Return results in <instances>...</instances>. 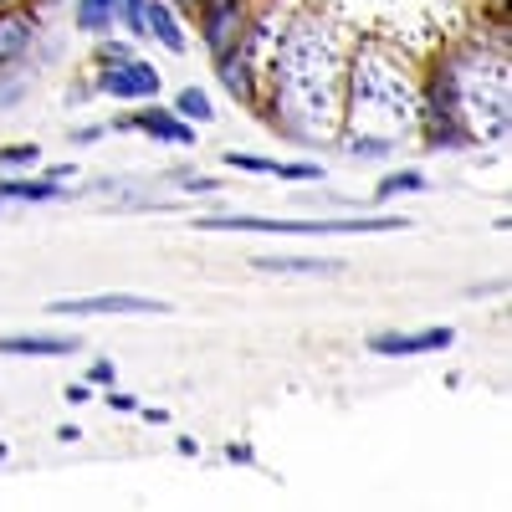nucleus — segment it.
I'll return each mask as SVG.
<instances>
[{"label":"nucleus","mask_w":512,"mask_h":512,"mask_svg":"<svg viewBox=\"0 0 512 512\" xmlns=\"http://www.w3.org/2000/svg\"><path fill=\"white\" fill-rule=\"evenodd\" d=\"M98 67H108V62H128L134 57V47H128V41H118V36H98Z\"/></svg>","instance_id":"obj_17"},{"label":"nucleus","mask_w":512,"mask_h":512,"mask_svg":"<svg viewBox=\"0 0 512 512\" xmlns=\"http://www.w3.org/2000/svg\"><path fill=\"white\" fill-rule=\"evenodd\" d=\"M93 93H103V98H113V103H154V98H159V67H154V62H139V57L108 62V67H98V77H93Z\"/></svg>","instance_id":"obj_3"},{"label":"nucleus","mask_w":512,"mask_h":512,"mask_svg":"<svg viewBox=\"0 0 512 512\" xmlns=\"http://www.w3.org/2000/svg\"><path fill=\"white\" fill-rule=\"evenodd\" d=\"M456 344V333L451 328H415V333H374L369 338V354L379 359H415V354H441Z\"/></svg>","instance_id":"obj_6"},{"label":"nucleus","mask_w":512,"mask_h":512,"mask_svg":"<svg viewBox=\"0 0 512 512\" xmlns=\"http://www.w3.org/2000/svg\"><path fill=\"white\" fill-rule=\"evenodd\" d=\"M41 149L36 144H6L0 149V175H21V169H36Z\"/></svg>","instance_id":"obj_16"},{"label":"nucleus","mask_w":512,"mask_h":512,"mask_svg":"<svg viewBox=\"0 0 512 512\" xmlns=\"http://www.w3.org/2000/svg\"><path fill=\"white\" fill-rule=\"evenodd\" d=\"M123 31L144 36V0H123Z\"/></svg>","instance_id":"obj_19"},{"label":"nucleus","mask_w":512,"mask_h":512,"mask_svg":"<svg viewBox=\"0 0 512 512\" xmlns=\"http://www.w3.org/2000/svg\"><path fill=\"white\" fill-rule=\"evenodd\" d=\"M226 461H231V466H251V461H256V451H251V446H241V441H231V446H226Z\"/></svg>","instance_id":"obj_22"},{"label":"nucleus","mask_w":512,"mask_h":512,"mask_svg":"<svg viewBox=\"0 0 512 512\" xmlns=\"http://www.w3.org/2000/svg\"><path fill=\"white\" fill-rule=\"evenodd\" d=\"M77 349H82L77 333H0V354H16V359H62Z\"/></svg>","instance_id":"obj_8"},{"label":"nucleus","mask_w":512,"mask_h":512,"mask_svg":"<svg viewBox=\"0 0 512 512\" xmlns=\"http://www.w3.org/2000/svg\"><path fill=\"white\" fill-rule=\"evenodd\" d=\"M113 21H123V0H72V26L88 36H108Z\"/></svg>","instance_id":"obj_13"},{"label":"nucleus","mask_w":512,"mask_h":512,"mask_svg":"<svg viewBox=\"0 0 512 512\" xmlns=\"http://www.w3.org/2000/svg\"><path fill=\"white\" fill-rule=\"evenodd\" d=\"M169 108H175L185 123H195V128L200 123H216V103H210V93H200V88H180Z\"/></svg>","instance_id":"obj_14"},{"label":"nucleus","mask_w":512,"mask_h":512,"mask_svg":"<svg viewBox=\"0 0 512 512\" xmlns=\"http://www.w3.org/2000/svg\"><path fill=\"white\" fill-rule=\"evenodd\" d=\"M226 169H246V175H272V180H297V185H318L323 169L313 159H272V154H221Z\"/></svg>","instance_id":"obj_7"},{"label":"nucleus","mask_w":512,"mask_h":512,"mask_svg":"<svg viewBox=\"0 0 512 512\" xmlns=\"http://www.w3.org/2000/svg\"><path fill=\"white\" fill-rule=\"evenodd\" d=\"M251 26V0H216V6L200 11V41L210 57H226Z\"/></svg>","instance_id":"obj_4"},{"label":"nucleus","mask_w":512,"mask_h":512,"mask_svg":"<svg viewBox=\"0 0 512 512\" xmlns=\"http://www.w3.org/2000/svg\"><path fill=\"white\" fill-rule=\"evenodd\" d=\"M31 41H36V16L11 6V11H0V67H16L26 52H31Z\"/></svg>","instance_id":"obj_9"},{"label":"nucleus","mask_w":512,"mask_h":512,"mask_svg":"<svg viewBox=\"0 0 512 512\" xmlns=\"http://www.w3.org/2000/svg\"><path fill=\"white\" fill-rule=\"evenodd\" d=\"M108 410H118V415H139V395H128V390H118V384H108Z\"/></svg>","instance_id":"obj_18"},{"label":"nucleus","mask_w":512,"mask_h":512,"mask_svg":"<svg viewBox=\"0 0 512 512\" xmlns=\"http://www.w3.org/2000/svg\"><path fill=\"white\" fill-rule=\"evenodd\" d=\"M405 216H200L195 231H272V236H379V231H405Z\"/></svg>","instance_id":"obj_1"},{"label":"nucleus","mask_w":512,"mask_h":512,"mask_svg":"<svg viewBox=\"0 0 512 512\" xmlns=\"http://www.w3.org/2000/svg\"><path fill=\"white\" fill-rule=\"evenodd\" d=\"M175 451H180V456H200V441H195V436H180Z\"/></svg>","instance_id":"obj_24"},{"label":"nucleus","mask_w":512,"mask_h":512,"mask_svg":"<svg viewBox=\"0 0 512 512\" xmlns=\"http://www.w3.org/2000/svg\"><path fill=\"white\" fill-rule=\"evenodd\" d=\"M93 400V384L82 379V384H67V405H88Z\"/></svg>","instance_id":"obj_23"},{"label":"nucleus","mask_w":512,"mask_h":512,"mask_svg":"<svg viewBox=\"0 0 512 512\" xmlns=\"http://www.w3.org/2000/svg\"><path fill=\"white\" fill-rule=\"evenodd\" d=\"M256 272H277V277H338L344 262L338 256H251Z\"/></svg>","instance_id":"obj_10"},{"label":"nucleus","mask_w":512,"mask_h":512,"mask_svg":"<svg viewBox=\"0 0 512 512\" xmlns=\"http://www.w3.org/2000/svg\"><path fill=\"white\" fill-rule=\"evenodd\" d=\"M169 6H190V11H195V0H169Z\"/></svg>","instance_id":"obj_26"},{"label":"nucleus","mask_w":512,"mask_h":512,"mask_svg":"<svg viewBox=\"0 0 512 512\" xmlns=\"http://www.w3.org/2000/svg\"><path fill=\"white\" fill-rule=\"evenodd\" d=\"M0 200L16 205H47V200H72L62 180H31V175H0Z\"/></svg>","instance_id":"obj_12"},{"label":"nucleus","mask_w":512,"mask_h":512,"mask_svg":"<svg viewBox=\"0 0 512 512\" xmlns=\"http://www.w3.org/2000/svg\"><path fill=\"white\" fill-rule=\"evenodd\" d=\"M185 190H200V195H216L221 190V180H210V175H175Z\"/></svg>","instance_id":"obj_21"},{"label":"nucleus","mask_w":512,"mask_h":512,"mask_svg":"<svg viewBox=\"0 0 512 512\" xmlns=\"http://www.w3.org/2000/svg\"><path fill=\"white\" fill-rule=\"evenodd\" d=\"M11 6H21V0H0V11H11Z\"/></svg>","instance_id":"obj_27"},{"label":"nucleus","mask_w":512,"mask_h":512,"mask_svg":"<svg viewBox=\"0 0 512 512\" xmlns=\"http://www.w3.org/2000/svg\"><path fill=\"white\" fill-rule=\"evenodd\" d=\"M113 128H134V134H149V139H159V144H180V149H190V144H195V123H185L175 108H159V98H154V103H144L139 113L118 118Z\"/></svg>","instance_id":"obj_5"},{"label":"nucleus","mask_w":512,"mask_h":512,"mask_svg":"<svg viewBox=\"0 0 512 512\" xmlns=\"http://www.w3.org/2000/svg\"><path fill=\"white\" fill-rule=\"evenodd\" d=\"M415 190H425V175H420V169H395V175L379 180V190H374L369 200H374V205H390L395 195H415Z\"/></svg>","instance_id":"obj_15"},{"label":"nucleus","mask_w":512,"mask_h":512,"mask_svg":"<svg viewBox=\"0 0 512 512\" xmlns=\"http://www.w3.org/2000/svg\"><path fill=\"white\" fill-rule=\"evenodd\" d=\"M139 415H144L149 425H164V420H169V410H154V405H149V410H139Z\"/></svg>","instance_id":"obj_25"},{"label":"nucleus","mask_w":512,"mask_h":512,"mask_svg":"<svg viewBox=\"0 0 512 512\" xmlns=\"http://www.w3.org/2000/svg\"><path fill=\"white\" fill-rule=\"evenodd\" d=\"M144 36H154L164 52H175V57H185V31H180V16H175V6L169 0H144Z\"/></svg>","instance_id":"obj_11"},{"label":"nucleus","mask_w":512,"mask_h":512,"mask_svg":"<svg viewBox=\"0 0 512 512\" xmlns=\"http://www.w3.org/2000/svg\"><path fill=\"white\" fill-rule=\"evenodd\" d=\"M57 318H144V313H169L164 297H144V292H93V297H57L52 303Z\"/></svg>","instance_id":"obj_2"},{"label":"nucleus","mask_w":512,"mask_h":512,"mask_svg":"<svg viewBox=\"0 0 512 512\" xmlns=\"http://www.w3.org/2000/svg\"><path fill=\"white\" fill-rule=\"evenodd\" d=\"M118 379V369H113V359H93L88 364V384H103V390H108V384Z\"/></svg>","instance_id":"obj_20"}]
</instances>
